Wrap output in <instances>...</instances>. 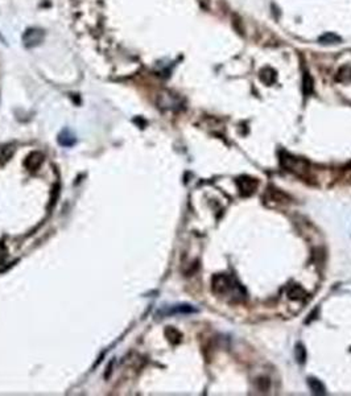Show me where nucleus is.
Instances as JSON below:
<instances>
[{"mask_svg": "<svg viewBox=\"0 0 351 396\" xmlns=\"http://www.w3.org/2000/svg\"><path fill=\"white\" fill-rule=\"evenodd\" d=\"M42 161H44V155H42L41 152L37 151L31 152V153L27 156L25 161H24V167H25L28 170L35 172V170H37L40 168L41 164H42Z\"/></svg>", "mask_w": 351, "mask_h": 396, "instance_id": "6", "label": "nucleus"}, {"mask_svg": "<svg viewBox=\"0 0 351 396\" xmlns=\"http://www.w3.org/2000/svg\"><path fill=\"white\" fill-rule=\"evenodd\" d=\"M197 309L191 305H187V304H183V305H174L172 307V309H169V312H166V314H189V313H196Z\"/></svg>", "mask_w": 351, "mask_h": 396, "instance_id": "12", "label": "nucleus"}, {"mask_svg": "<svg viewBox=\"0 0 351 396\" xmlns=\"http://www.w3.org/2000/svg\"><path fill=\"white\" fill-rule=\"evenodd\" d=\"M236 185L239 188L240 193L243 196L248 197L255 193V190L258 189V180H255L248 176H242L236 180Z\"/></svg>", "mask_w": 351, "mask_h": 396, "instance_id": "5", "label": "nucleus"}, {"mask_svg": "<svg viewBox=\"0 0 351 396\" xmlns=\"http://www.w3.org/2000/svg\"><path fill=\"white\" fill-rule=\"evenodd\" d=\"M5 256H7V249L3 243H0V263H3Z\"/></svg>", "mask_w": 351, "mask_h": 396, "instance_id": "18", "label": "nucleus"}, {"mask_svg": "<svg viewBox=\"0 0 351 396\" xmlns=\"http://www.w3.org/2000/svg\"><path fill=\"white\" fill-rule=\"evenodd\" d=\"M318 42L322 45H337L342 42V39H341V36L335 35L333 32H328V33H324L318 37Z\"/></svg>", "mask_w": 351, "mask_h": 396, "instance_id": "10", "label": "nucleus"}, {"mask_svg": "<svg viewBox=\"0 0 351 396\" xmlns=\"http://www.w3.org/2000/svg\"><path fill=\"white\" fill-rule=\"evenodd\" d=\"M337 81L343 82V83H349L351 82V66L350 65H345L339 70L337 74Z\"/></svg>", "mask_w": 351, "mask_h": 396, "instance_id": "14", "label": "nucleus"}, {"mask_svg": "<svg viewBox=\"0 0 351 396\" xmlns=\"http://www.w3.org/2000/svg\"><path fill=\"white\" fill-rule=\"evenodd\" d=\"M44 41V32L40 28H29L22 35V42L27 48H36Z\"/></svg>", "mask_w": 351, "mask_h": 396, "instance_id": "4", "label": "nucleus"}, {"mask_svg": "<svg viewBox=\"0 0 351 396\" xmlns=\"http://www.w3.org/2000/svg\"><path fill=\"white\" fill-rule=\"evenodd\" d=\"M15 148L12 146H3L0 147V164H4L14 155Z\"/></svg>", "mask_w": 351, "mask_h": 396, "instance_id": "16", "label": "nucleus"}, {"mask_svg": "<svg viewBox=\"0 0 351 396\" xmlns=\"http://www.w3.org/2000/svg\"><path fill=\"white\" fill-rule=\"evenodd\" d=\"M259 78L266 85H273L276 82V71L269 66L263 67L262 70L259 71Z\"/></svg>", "mask_w": 351, "mask_h": 396, "instance_id": "8", "label": "nucleus"}, {"mask_svg": "<svg viewBox=\"0 0 351 396\" xmlns=\"http://www.w3.org/2000/svg\"><path fill=\"white\" fill-rule=\"evenodd\" d=\"M296 359L301 365L307 359V352H305V349H304L302 345H297V347H296Z\"/></svg>", "mask_w": 351, "mask_h": 396, "instance_id": "17", "label": "nucleus"}, {"mask_svg": "<svg viewBox=\"0 0 351 396\" xmlns=\"http://www.w3.org/2000/svg\"><path fill=\"white\" fill-rule=\"evenodd\" d=\"M308 384H309V387H310L313 394H316V395H325V394H326L325 386L318 380V379L309 378L308 379Z\"/></svg>", "mask_w": 351, "mask_h": 396, "instance_id": "13", "label": "nucleus"}, {"mask_svg": "<svg viewBox=\"0 0 351 396\" xmlns=\"http://www.w3.org/2000/svg\"><path fill=\"white\" fill-rule=\"evenodd\" d=\"M281 163L284 165L287 170L289 172H293L297 176H304L309 170V164L308 161L302 160V159H297V157H292V156H285L281 159Z\"/></svg>", "mask_w": 351, "mask_h": 396, "instance_id": "2", "label": "nucleus"}, {"mask_svg": "<svg viewBox=\"0 0 351 396\" xmlns=\"http://www.w3.org/2000/svg\"><path fill=\"white\" fill-rule=\"evenodd\" d=\"M58 143L62 147H73L76 144V138L69 129H63L62 132L58 135Z\"/></svg>", "mask_w": 351, "mask_h": 396, "instance_id": "9", "label": "nucleus"}, {"mask_svg": "<svg viewBox=\"0 0 351 396\" xmlns=\"http://www.w3.org/2000/svg\"><path fill=\"white\" fill-rule=\"evenodd\" d=\"M287 293H288V297L292 298V300H297V301H302L308 297L307 291L302 288L301 285L297 284H292L289 285L288 290H287Z\"/></svg>", "mask_w": 351, "mask_h": 396, "instance_id": "7", "label": "nucleus"}, {"mask_svg": "<svg viewBox=\"0 0 351 396\" xmlns=\"http://www.w3.org/2000/svg\"><path fill=\"white\" fill-rule=\"evenodd\" d=\"M211 290L218 296H230L235 300V301H242L245 300L246 296L245 288L240 284H238L231 276L226 275V273H219L215 275L211 280Z\"/></svg>", "mask_w": 351, "mask_h": 396, "instance_id": "1", "label": "nucleus"}, {"mask_svg": "<svg viewBox=\"0 0 351 396\" xmlns=\"http://www.w3.org/2000/svg\"><path fill=\"white\" fill-rule=\"evenodd\" d=\"M165 337L168 338V341L172 345H177V343L181 342V339H183V334L180 333L176 328H173V326H168L166 329H165Z\"/></svg>", "mask_w": 351, "mask_h": 396, "instance_id": "11", "label": "nucleus"}, {"mask_svg": "<svg viewBox=\"0 0 351 396\" xmlns=\"http://www.w3.org/2000/svg\"><path fill=\"white\" fill-rule=\"evenodd\" d=\"M159 106L161 108H165V110H180L183 107V101L181 98L176 95V94L170 93V91H163V93L159 95Z\"/></svg>", "mask_w": 351, "mask_h": 396, "instance_id": "3", "label": "nucleus"}, {"mask_svg": "<svg viewBox=\"0 0 351 396\" xmlns=\"http://www.w3.org/2000/svg\"><path fill=\"white\" fill-rule=\"evenodd\" d=\"M302 90H304V94L307 97L313 93V78H311L309 73H304V77H302Z\"/></svg>", "mask_w": 351, "mask_h": 396, "instance_id": "15", "label": "nucleus"}]
</instances>
